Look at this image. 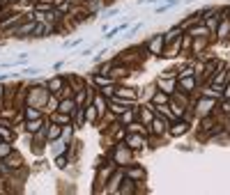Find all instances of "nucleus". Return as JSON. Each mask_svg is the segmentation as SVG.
Here are the masks:
<instances>
[{"mask_svg": "<svg viewBox=\"0 0 230 195\" xmlns=\"http://www.w3.org/2000/svg\"><path fill=\"white\" fill-rule=\"evenodd\" d=\"M129 177H133V179H143V177H145V170H140V168L129 170Z\"/></svg>", "mask_w": 230, "mask_h": 195, "instance_id": "obj_1", "label": "nucleus"}, {"mask_svg": "<svg viewBox=\"0 0 230 195\" xmlns=\"http://www.w3.org/2000/svg\"><path fill=\"white\" fill-rule=\"evenodd\" d=\"M209 108H212V101H202L200 103V113H207Z\"/></svg>", "mask_w": 230, "mask_h": 195, "instance_id": "obj_2", "label": "nucleus"}, {"mask_svg": "<svg viewBox=\"0 0 230 195\" xmlns=\"http://www.w3.org/2000/svg\"><path fill=\"white\" fill-rule=\"evenodd\" d=\"M184 129H186L184 124H177V126H173V133H175V135H180V133H182Z\"/></svg>", "mask_w": 230, "mask_h": 195, "instance_id": "obj_3", "label": "nucleus"}, {"mask_svg": "<svg viewBox=\"0 0 230 195\" xmlns=\"http://www.w3.org/2000/svg\"><path fill=\"white\" fill-rule=\"evenodd\" d=\"M9 154V145H0V156H7Z\"/></svg>", "mask_w": 230, "mask_h": 195, "instance_id": "obj_4", "label": "nucleus"}, {"mask_svg": "<svg viewBox=\"0 0 230 195\" xmlns=\"http://www.w3.org/2000/svg\"><path fill=\"white\" fill-rule=\"evenodd\" d=\"M182 85H184L186 90H191V85H193V80H191V78H184V80H182Z\"/></svg>", "mask_w": 230, "mask_h": 195, "instance_id": "obj_5", "label": "nucleus"}]
</instances>
